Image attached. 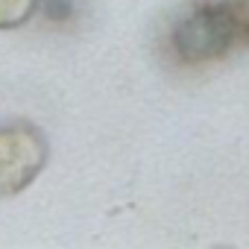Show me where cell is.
I'll list each match as a JSON object with an SVG mask.
<instances>
[{
    "instance_id": "3",
    "label": "cell",
    "mask_w": 249,
    "mask_h": 249,
    "mask_svg": "<svg viewBox=\"0 0 249 249\" xmlns=\"http://www.w3.org/2000/svg\"><path fill=\"white\" fill-rule=\"evenodd\" d=\"M36 12V0H0V30L24 27Z\"/></svg>"
},
{
    "instance_id": "2",
    "label": "cell",
    "mask_w": 249,
    "mask_h": 249,
    "mask_svg": "<svg viewBox=\"0 0 249 249\" xmlns=\"http://www.w3.org/2000/svg\"><path fill=\"white\" fill-rule=\"evenodd\" d=\"M47 141L38 126L27 120L0 126V196H15L47 164Z\"/></svg>"
},
{
    "instance_id": "1",
    "label": "cell",
    "mask_w": 249,
    "mask_h": 249,
    "mask_svg": "<svg viewBox=\"0 0 249 249\" xmlns=\"http://www.w3.org/2000/svg\"><path fill=\"white\" fill-rule=\"evenodd\" d=\"M173 53L188 65L217 62L231 53L240 41V30L226 0H196L191 3L170 30Z\"/></svg>"
},
{
    "instance_id": "4",
    "label": "cell",
    "mask_w": 249,
    "mask_h": 249,
    "mask_svg": "<svg viewBox=\"0 0 249 249\" xmlns=\"http://www.w3.org/2000/svg\"><path fill=\"white\" fill-rule=\"evenodd\" d=\"M231 12L240 30V41L249 44V0H231Z\"/></svg>"
}]
</instances>
